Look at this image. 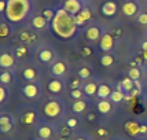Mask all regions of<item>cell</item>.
<instances>
[{
  "label": "cell",
  "mask_w": 147,
  "mask_h": 140,
  "mask_svg": "<svg viewBox=\"0 0 147 140\" xmlns=\"http://www.w3.org/2000/svg\"><path fill=\"white\" fill-rule=\"evenodd\" d=\"M52 29L59 37L70 38L77 29V24L74 21V17H71L65 8L58 10L55 13V17L52 19Z\"/></svg>",
  "instance_id": "6da1fadb"
},
{
  "label": "cell",
  "mask_w": 147,
  "mask_h": 140,
  "mask_svg": "<svg viewBox=\"0 0 147 140\" xmlns=\"http://www.w3.org/2000/svg\"><path fill=\"white\" fill-rule=\"evenodd\" d=\"M29 0H7V19L11 22H19L29 13Z\"/></svg>",
  "instance_id": "7a4b0ae2"
},
{
  "label": "cell",
  "mask_w": 147,
  "mask_h": 140,
  "mask_svg": "<svg viewBox=\"0 0 147 140\" xmlns=\"http://www.w3.org/2000/svg\"><path fill=\"white\" fill-rule=\"evenodd\" d=\"M61 111H62V107H61L59 102H57V100L48 102L44 107V113L48 117H58V115L61 114Z\"/></svg>",
  "instance_id": "3957f363"
},
{
  "label": "cell",
  "mask_w": 147,
  "mask_h": 140,
  "mask_svg": "<svg viewBox=\"0 0 147 140\" xmlns=\"http://www.w3.org/2000/svg\"><path fill=\"white\" fill-rule=\"evenodd\" d=\"M63 8L71 15H76V14L81 13V3L78 0H66L65 1Z\"/></svg>",
  "instance_id": "277c9868"
},
{
  "label": "cell",
  "mask_w": 147,
  "mask_h": 140,
  "mask_svg": "<svg viewBox=\"0 0 147 140\" xmlns=\"http://www.w3.org/2000/svg\"><path fill=\"white\" fill-rule=\"evenodd\" d=\"M125 131L131 136H136V135L140 133V125L135 121H128L125 124Z\"/></svg>",
  "instance_id": "5b68a950"
},
{
  "label": "cell",
  "mask_w": 147,
  "mask_h": 140,
  "mask_svg": "<svg viewBox=\"0 0 147 140\" xmlns=\"http://www.w3.org/2000/svg\"><path fill=\"white\" fill-rule=\"evenodd\" d=\"M14 62H15V59L13 58L11 54L4 52V54L0 57V66H1L3 69H8V67H11V66L14 65Z\"/></svg>",
  "instance_id": "8992f818"
},
{
  "label": "cell",
  "mask_w": 147,
  "mask_h": 140,
  "mask_svg": "<svg viewBox=\"0 0 147 140\" xmlns=\"http://www.w3.org/2000/svg\"><path fill=\"white\" fill-rule=\"evenodd\" d=\"M102 13L106 15V17H111L117 13V4L114 1H106L102 7Z\"/></svg>",
  "instance_id": "52a82bcc"
},
{
  "label": "cell",
  "mask_w": 147,
  "mask_h": 140,
  "mask_svg": "<svg viewBox=\"0 0 147 140\" xmlns=\"http://www.w3.org/2000/svg\"><path fill=\"white\" fill-rule=\"evenodd\" d=\"M113 44H114V40L111 34H105L100 40V48L103 51H110L113 48Z\"/></svg>",
  "instance_id": "ba28073f"
},
{
  "label": "cell",
  "mask_w": 147,
  "mask_h": 140,
  "mask_svg": "<svg viewBox=\"0 0 147 140\" xmlns=\"http://www.w3.org/2000/svg\"><path fill=\"white\" fill-rule=\"evenodd\" d=\"M136 11H138V6H136V3H134V1H127L124 4V7H122V13L125 14L127 17L135 15Z\"/></svg>",
  "instance_id": "9c48e42d"
},
{
  "label": "cell",
  "mask_w": 147,
  "mask_h": 140,
  "mask_svg": "<svg viewBox=\"0 0 147 140\" xmlns=\"http://www.w3.org/2000/svg\"><path fill=\"white\" fill-rule=\"evenodd\" d=\"M22 92H24V95H25L26 98H36L38 94V89L34 84H28V85L24 87Z\"/></svg>",
  "instance_id": "30bf717a"
},
{
  "label": "cell",
  "mask_w": 147,
  "mask_h": 140,
  "mask_svg": "<svg viewBox=\"0 0 147 140\" xmlns=\"http://www.w3.org/2000/svg\"><path fill=\"white\" fill-rule=\"evenodd\" d=\"M11 128H13V121L8 117H6V115L0 117V131L3 133H7L8 131H11Z\"/></svg>",
  "instance_id": "8fae6325"
},
{
  "label": "cell",
  "mask_w": 147,
  "mask_h": 140,
  "mask_svg": "<svg viewBox=\"0 0 147 140\" xmlns=\"http://www.w3.org/2000/svg\"><path fill=\"white\" fill-rule=\"evenodd\" d=\"M134 85H135V81L128 77V78H124V80H122L121 84L118 85V88H120L121 92H129V91H132Z\"/></svg>",
  "instance_id": "7c38bea8"
},
{
  "label": "cell",
  "mask_w": 147,
  "mask_h": 140,
  "mask_svg": "<svg viewBox=\"0 0 147 140\" xmlns=\"http://www.w3.org/2000/svg\"><path fill=\"white\" fill-rule=\"evenodd\" d=\"M65 71H66V65H65L62 61L57 62V63H55V65H54V66L51 67V73L54 74V76H57V77L62 76Z\"/></svg>",
  "instance_id": "4fadbf2b"
},
{
  "label": "cell",
  "mask_w": 147,
  "mask_h": 140,
  "mask_svg": "<svg viewBox=\"0 0 147 140\" xmlns=\"http://www.w3.org/2000/svg\"><path fill=\"white\" fill-rule=\"evenodd\" d=\"M96 95L99 96L100 99H106L107 96L111 95V89H110L109 85H106V84H100V85H99V88H98Z\"/></svg>",
  "instance_id": "5bb4252c"
},
{
  "label": "cell",
  "mask_w": 147,
  "mask_h": 140,
  "mask_svg": "<svg viewBox=\"0 0 147 140\" xmlns=\"http://www.w3.org/2000/svg\"><path fill=\"white\" fill-rule=\"evenodd\" d=\"M62 88H63V85H62V83H61L59 80L50 81V84H48V91L52 92V94H59V92L62 91Z\"/></svg>",
  "instance_id": "9a60e30c"
},
{
  "label": "cell",
  "mask_w": 147,
  "mask_h": 140,
  "mask_svg": "<svg viewBox=\"0 0 147 140\" xmlns=\"http://www.w3.org/2000/svg\"><path fill=\"white\" fill-rule=\"evenodd\" d=\"M87 38L88 40H91V41H95V40H98L99 38V36H100V30L96 28V26H92V28H90L88 30H87Z\"/></svg>",
  "instance_id": "2e32d148"
},
{
  "label": "cell",
  "mask_w": 147,
  "mask_h": 140,
  "mask_svg": "<svg viewBox=\"0 0 147 140\" xmlns=\"http://www.w3.org/2000/svg\"><path fill=\"white\" fill-rule=\"evenodd\" d=\"M33 26L36 28V29H43V28H45V25H47V19H45V17H41V15H37V17H34L33 18Z\"/></svg>",
  "instance_id": "e0dca14e"
},
{
  "label": "cell",
  "mask_w": 147,
  "mask_h": 140,
  "mask_svg": "<svg viewBox=\"0 0 147 140\" xmlns=\"http://www.w3.org/2000/svg\"><path fill=\"white\" fill-rule=\"evenodd\" d=\"M98 110L102 114H107V113H110V110H111V104L107 100H100V102L98 103Z\"/></svg>",
  "instance_id": "ac0fdd59"
},
{
  "label": "cell",
  "mask_w": 147,
  "mask_h": 140,
  "mask_svg": "<svg viewBox=\"0 0 147 140\" xmlns=\"http://www.w3.org/2000/svg\"><path fill=\"white\" fill-rule=\"evenodd\" d=\"M52 57H54V52L51 51V50H43V51H40V54H38V58H40V61L41 62H50L52 59Z\"/></svg>",
  "instance_id": "d6986e66"
},
{
  "label": "cell",
  "mask_w": 147,
  "mask_h": 140,
  "mask_svg": "<svg viewBox=\"0 0 147 140\" xmlns=\"http://www.w3.org/2000/svg\"><path fill=\"white\" fill-rule=\"evenodd\" d=\"M38 136H40L41 139H48V137H51L52 136V128L47 127V125L41 127L38 129Z\"/></svg>",
  "instance_id": "ffe728a7"
},
{
  "label": "cell",
  "mask_w": 147,
  "mask_h": 140,
  "mask_svg": "<svg viewBox=\"0 0 147 140\" xmlns=\"http://www.w3.org/2000/svg\"><path fill=\"white\" fill-rule=\"evenodd\" d=\"M98 88H99V87H98L95 83H88L85 87H84V92H85L88 96H92L98 92Z\"/></svg>",
  "instance_id": "44dd1931"
},
{
  "label": "cell",
  "mask_w": 147,
  "mask_h": 140,
  "mask_svg": "<svg viewBox=\"0 0 147 140\" xmlns=\"http://www.w3.org/2000/svg\"><path fill=\"white\" fill-rule=\"evenodd\" d=\"M87 107V104L84 100H76V103H73V111L74 113H83Z\"/></svg>",
  "instance_id": "7402d4cb"
},
{
  "label": "cell",
  "mask_w": 147,
  "mask_h": 140,
  "mask_svg": "<svg viewBox=\"0 0 147 140\" xmlns=\"http://www.w3.org/2000/svg\"><path fill=\"white\" fill-rule=\"evenodd\" d=\"M110 99H111V102L113 103H118L124 99V94H122L121 91H114V92H111Z\"/></svg>",
  "instance_id": "603a6c76"
},
{
  "label": "cell",
  "mask_w": 147,
  "mask_h": 140,
  "mask_svg": "<svg viewBox=\"0 0 147 140\" xmlns=\"http://www.w3.org/2000/svg\"><path fill=\"white\" fill-rule=\"evenodd\" d=\"M34 120H36V114L34 113H26L25 117H24V124H26V125H32L33 122H34Z\"/></svg>",
  "instance_id": "cb8c5ba5"
},
{
  "label": "cell",
  "mask_w": 147,
  "mask_h": 140,
  "mask_svg": "<svg viewBox=\"0 0 147 140\" xmlns=\"http://www.w3.org/2000/svg\"><path fill=\"white\" fill-rule=\"evenodd\" d=\"M128 76H129V78H132L134 81H136V80H139V78H140V70L136 69V67H132V69L129 70Z\"/></svg>",
  "instance_id": "d4e9b609"
},
{
  "label": "cell",
  "mask_w": 147,
  "mask_h": 140,
  "mask_svg": "<svg viewBox=\"0 0 147 140\" xmlns=\"http://www.w3.org/2000/svg\"><path fill=\"white\" fill-rule=\"evenodd\" d=\"M113 62H114V58L111 57V55H103L100 58V63L103 66H110V65H113Z\"/></svg>",
  "instance_id": "484cf974"
},
{
  "label": "cell",
  "mask_w": 147,
  "mask_h": 140,
  "mask_svg": "<svg viewBox=\"0 0 147 140\" xmlns=\"http://www.w3.org/2000/svg\"><path fill=\"white\" fill-rule=\"evenodd\" d=\"M24 77H25L26 80H34V77H36V71H34L32 67H28V69L24 71Z\"/></svg>",
  "instance_id": "4316f807"
},
{
  "label": "cell",
  "mask_w": 147,
  "mask_h": 140,
  "mask_svg": "<svg viewBox=\"0 0 147 140\" xmlns=\"http://www.w3.org/2000/svg\"><path fill=\"white\" fill-rule=\"evenodd\" d=\"M21 40L25 41V43H32L34 40V36H32L29 32H22L21 33Z\"/></svg>",
  "instance_id": "83f0119b"
},
{
  "label": "cell",
  "mask_w": 147,
  "mask_h": 140,
  "mask_svg": "<svg viewBox=\"0 0 147 140\" xmlns=\"http://www.w3.org/2000/svg\"><path fill=\"white\" fill-rule=\"evenodd\" d=\"M8 33H10V29H8V26H7V24H1L0 25V37L1 38H4L8 36Z\"/></svg>",
  "instance_id": "f1b7e54d"
},
{
  "label": "cell",
  "mask_w": 147,
  "mask_h": 140,
  "mask_svg": "<svg viewBox=\"0 0 147 140\" xmlns=\"http://www.w3.org/2000/svg\"><path fill=\"white\" fill-rule=\"evenodd\" d=\"M11 80H13V77H11V73H8V71H4V73H1V76H0V81H1V83L7 84V83H10Z\"/></svg>",
  "instance_id": "f546056e"
},
{
  "label": "cell",
  "mask_w": 147,
  "mask_h": 140,
  "mask_svg": "<svg viewBox=\"0 0 147 140\" xmlns=\"http://www.w3.org/2000/svg\"><path fill=\"white\" fill-rule=\"evenodd\" d=\"M78 76H80V78H88V77L91 76V71L88 67H83V69L78 70Z\"/></svg>",
  "instance_id": "4dcf8cb0"
},
{
  "label": "cell",
  "mask_w": 147,
  "mask_h": 140,
  "mask_svg": "<svg viewBox=\"0 0 147 140\" xmlns=\"http://www.w3.org/2000/svg\"><path fill=\"white\" fill-rule=\"evenodd\" d=\"M70 96L73 98V99H76V100H80V99H81V96H83V92H81L80 89H71Z\"/></svg>",
  "instance_id": "1f68e13d"
},
{
  "label": "cell",
  "mask_w": 147,
  "mask_h": 140,
  "mask_svg": "<svg viewBox=\"0 0 147 140\" xmlns=\"http://www.w3.org/2000/svg\"><path fill=\"white\" fill-rule=\"evenodd\" d=\"M26 52H28V50H26V47H24V45H21V47H18V48H15V54H17V57L18 58L26 55Z\"/></svg>",
  "instance_id": "d6a6232c"
},
{
  "label": "cell",
  "mask_w": 147,
  "mask_h": 140,
  "mask_svg": "<svg viewBox=\"0 0 147 140\" xmlns=\"http://www.w3.org/2000/svg\"><path fill=\"white\" fill-rule=\"evenodd\" d=\"M138 22L140 25H147V13H142L139 17H138Z\"/></svg>",
  "instance_id": "836d02e7"
},
{
  "label": "cell",
  "mask_w": 147,
  "mask_h": 140,
  "mask_svg": "<svg viewBox=\"0 0 147 140\" xmlns=\"http://www.w3.org/2000/svg\"><path fill=\"white\" fill-rule=\"evenodd\" d=\"M43 15L45 17V19H54V17H55V13H54L52 10H44Z\"/></svg>",
  "instance_id": "e575fe53"
},
{
  "label": "cell",
  "mask_w": 147,
  "mask_h": 140,
  "mask_svg": "<svg viewBox=\"0 0 147 140\" xmlns=\"http://www.w3.org/2000/svg\"><path fill=\"white\" fill-rule=\"evenodd\" d=\"M80 15H81V17H83V18L85 19V21H87V19H90V18H91V11L88 10V8H84V10H81Z\"/></svg>",
  "instance_id": "d590c367"
},
{
  "label": "cell",
  "mask_w": 147,
  "mask_h": 140,
  "mask_svg": "<svg viewBox=\"0 0 147 140\" xmlns=\"http://www.w3.org/2000/svg\"><path fill=\"white\" fill-rule=\"evenodd\" d=\"M74 21H76V24L78 26H81L84 24V22H85V19L83 18V17H81V15H80V14H77L76 17H74Z\"/></svg>",
  "instance_id": "8d00e7d4"
},
{
  "label": "cell",
  "mask_w": 147,
  "mask_h": 140,
  "mask_svg": "<svg viewBox=\"0 0 147 140\" xmlns=\"http://www.w3.org/2000/svg\"><path fill=\"white\" fill-rule=\"evenodd\" d=\"M66 125H67L69 128H74L77 125V120H76V118H69V120H67V122H66Z\"/></svg>",
  "instance_id": "74e56055"
},
{
  "label": "cell",
  "mask_w": 147,
  "mask_h": 140,
  "mask_svg": "<svg viewBox=\"0 0 147 140\" xmlns=\"http://www.w3.org/2000/svg\"><path fill=\"white\" fill-rule=\"evenodd\" d=\"M6 10H7V1L1 0L0 1V11H6Z\"/></svg>",
  "instance_id": "f35d334b"
},
{
  "label": "cell",
  "mask_w": 147,
  "mask_h": 140,
  "mask_svg": "<svg viewBox=\"0 0 147 140\" xmlns=\"http://www.w3.org/2000/svg\"><path fill=\"white\" fill-rule=\"evenodd\" d=\"M6 98V89L4 88H0V102H3Z\"/></svg>",
  "instance_id": "ab89813d"
},
{
  "label": "cell",
  "mask_w": 147,
  "mask_h": 140,
  "mask_svg": "<svg viewBox=\"0 0 147 140\" xmlns=\"http://www.w3.org/2000/svg\"><path fill=\"white\" fill-rule=\"evenodd\" d=\"M107 133H109V132H107L106 129H103V128H99V129H98V135H100V136H107Z\"/></svg>",
  "instance_id": "60d3db41"
},
{
  "label": "cell",
  "mask_w": 147,
  "mask_h": 140,
  "mask_svg": "<svg viewBox=\"0 0 147 140\" xmlns=\"http://www.w3.org/2000/svg\"><path fill=\"white\" fill-rule=\"evenodd\" d=\"M140 133H146L147 135V125L146 124H142L140 125Z\"/></svg>",
  "instance_id": "b9f144b4"
},
{
  "label": "cell",
  "mask_w": 147,
  "mask_h": 140,
  "mask_svg": "<svg viewBox=\"0 0 147 140\" xmlns=\"http://www.w3.org/2000/svg\"><path fill=\"white\" fill-rule=\"evenodd\" d=\"M78 85H80V81H73V83H71V88L73 89H78Z\"/></svg>",
  "instance_id": "7bdbcfd3"
},
{
  "label": "cell",
  "mask_w": 147,
  "mask_h": 140,
  "mask_svg": "<svg viewBox=\"0 0 147 140\" xmlns=\"http://www.w3.org/2000/svg\"><path fill=\"white\" fill-rule=\"evenodd\" d=\"M142 48H143L144 52H147V41H143V43H142Z\"/></svg>",
  "instance_id": "ee69618b"
},
{
  "label": "cell",
  "mask_w": 147,
  "mask_h": 140,
  "mask_svg": "<svg viewBox=\"0 0 147 140\" xmlns=\"http://www.w3.org/2000/svg\"><path fill=\"white\" fill-rule=\"evenodd\" d=\"M83 54H84V55H91V50H90V48H84Z\"/></svg>",
  "instance_id": "f6af8a7d"
},
{
  "label": "cell",
  "mask_w": 147,
  "mask_h": 140,
  "mask_svg": "<svg viewBox=\"0 0 147 140\" xmlns=\"http://www.w3.org/2000/svg\"><path fill=\"white\" fill-rule=\"evenodd\" d=\"M88 120H91V121H92V120H95V115H94V114H90V115H88Z\"/></svg>",
  "instance_id": "bcb514c9"
},
{
  "label": "cell",
  "mask_w": 147,
  "mask_h": 140,
  "mask_svg": "<svg viewBox=\"0 0 147 140\" xmlns=\"http://www.w3.org/2000/svg\"><path fill=\"white\" fill-rule=\"evenodd\" d=\"M77 140H85V139H83V137H80V139H77Z\"/></svg>",
  "instance_id": "7dc6e473"
},
{
  "label": "cell",
  "mask_w": 147,
  "mask_h": 140,
  "mask_svg": "<svg viewBox=\"0 0 147 140\" xmlns=\"http://www.w3.org/2000/svg\"><path fill=\"white\" fill-rule=\"evenodd\" d=\"M144 57H146V58H147V52H146V54H144Z\"/></svg>",
  "instance_id": "c3c4849f"
}]
</instances>
